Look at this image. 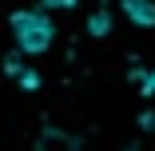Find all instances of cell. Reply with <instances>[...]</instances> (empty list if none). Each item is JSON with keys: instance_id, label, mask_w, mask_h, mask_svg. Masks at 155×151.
<instances>
[{"instance_id": "cell-1", "label": "cell", "mask_w": 155, "mask_h": 151, "mask_svg": "<svg viewBox=\"0 0 155 151\" xmlns=\"http://www.w3.org/2000/svg\"><path fill=\"white\" fill-rule=\"evenodd\" d=\"M8 28H12V40H16V52H20V56H44V52L52 48V40H56V24H52V16L40 12V8H20V12H12Z\"/></svg>"}, {"instance_id": "cell-2", "label": "cell", "mask_w": 155, "mask_h": 151, "mask_svg": "<svg viewBox=\"0 0 155 151\" xmlns=\"http://www.w3.org/2000/svg\"><path fill=\"white\" fill-rule=\"evenodd\" d=\"M119 12L135 28H155V0H119Z\"/></svg>"}, {"instance_id": "cell-3", "label": "cell", "mask_w": 155, "mask_h": 151, "mask_svg": "<svg viewBox=\"0 0 155 151\" xmlns=\"http://www.w3.org/2000/svg\"><path fill=\"white\" fill-rule=\"evenodd\" d=\"M87 28H91V36H104V32H107V16H91Z\"/></svg>"}]
</instances>
